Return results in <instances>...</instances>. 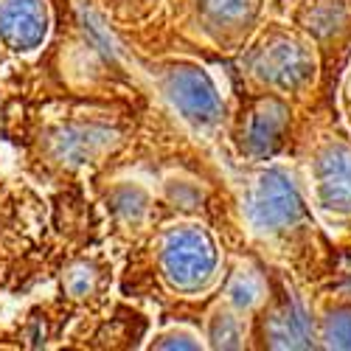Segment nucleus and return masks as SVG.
<instances>
[{
  "label": "nucleus",
  "mask_w": 351,
  "mask_h": 351,
  "mask_svg": "<svg viewBox=\"0 0 351 351\" xmlns=\"http://www.w3.org/2000/svg\"><path fill=\"white\" fill-rule=\"evenodd\" d=\"M284 17L315 43L324 65L320 96L315 104L337 107V87L351 62V9L348 0H289ZM312 104V107H315Z\"/></svg>",
  "instance_id": "39448f33"
},
{
  "label": "nucleus",
  "mask_w": 351,
  "mask_h": 351,
  "mask_svg": "<svg viewBox=\"0 0 351 351\" xmlns=\"http://www.w3.org/2000/svg\"><path fill=\"white\" fill-rule=\"evenodd\" d=\"M301 112L284 96L247 93V101L233 115L230 138L237 155L247 163H265L292 155L301 127Z\"/></svg>",
  "instance_id": "423d86ee"
},
{
  "label": "nucleus",
  "mask_w": 351,
  "mask_h": 351,
  "mask_svg": "<svg viewBox=\"0 0 351 351\" xmlns=\"http://www.w3.org/2000/svg\"><path fill=\"white\" fill-rule=\"evenodd\" d=\"M340 270H337V276L329 281V284H324V287H329V289H335V292H340V295H348L351 298V237L348 239H340Z\"/></svg>",
  "instance_id": "ddd939ff"
},
{
  "label": "nucleus",
  "mask_w": 351,
  "mask_h": 351,
  "mask_svg": "<svg viewBox=\"0 0 351 351\" xmlns=\"http://www.w3.org/2000/svg\"><path fill=\"white\" fill-rule=\"evenodd\" d=\"M315 214L337 239L351 237V130L337 107H309L301 112L295 149Z\"/></svg>",
  "instance_id": "f03ea898"
},
{
  "label": "nucleus",
  "mask_w": 351,
  "mask_h": 351,
  "mask_svg": "<svg viewBox=\"0 0 351 351\" xmlns=\"http://www.w3.org/2000/svg\"><path fill=\"white\" fill-rule=\"evenodd\" d=\"M239 71L247 93L284 96L298 110H309L320 96V53L287 17H273L258 25L253 40L239 51Z\"/></svg>",
  "instance_id": "7ed1b4c3"
},
{
  "label": "nucleus",
  "mask_w": 351,
  "mask_h": 351,
  "mask_svg": "<svg viewBox=\"0 0 351 351\" xmlns=\"http://www.w3.org/2000/svg\"><path fill=\"white\" fill-rule=\"evenodd\" d=\"M337 112L346 121V127L351 130V62L343 71V79H340V87H337Z\"/></svg>",
  "instance_id": "4468645a"
},
{
  "label": "nucleus",
  "mask_w": 351,
  "mask_h": 351,
  "mask_svg": "<svg viewBox=\"0 0 351 351\" xmlns=\"http://www.w3.org/2000/svg\"><path fill=\"white\" fill-rule=\"evenodd\" d=\"M163 265L174 287L186 292L208 289L219 276V247L208 228L183 225L169 233Z\"/></svg>",
  "instance_id": "0eeeda50"
},
{
  "label": "nucleus",
  "mask_w": 351,
  "mask_h": 351,
  "mask_svg": "<svg viewBox=\"0 0 351 351\" xmlns=\"http://www.w3.org/2000/svg\"><path fill=\"white\" fill-rule=\"evenodd\" d=\"M0 28L9 40H14L17 45H25V43H34L40 37V12H37V3L34 0H12V3L3 9L0 14Z\"/></svg>",
  "instance_id": "f8f14e48"
},
{
  "label": "nucleus",
  "mask_w": 351,
  "mask_h": 351,
  "mask_svg": "<svg viewBox=\"0 0 351 351\" xmlns=\"http://www.w3.org/2000/svg\"><path fill=\"white\" fill-rule=\"evenodd\" d=\"M267 295V267L250 265V261H239L230 270L228 284H225V301H230L242 315L253 317L258 304Z\"/></svg>",
  "instance_id": "9b49d317"
},
{
  "label": "nucleus",
  "mask_w": 351,
  "mask_h": 351,
  "mask_svg": "<svg viewBox=\"0 0 351 351\" xmlns=\"http://www.w3.org/2000/svg\"><path fill=\"white\" fill-rule=\"evenodd\" d=\"M166 90L183 112V119L199 132H217L225 121V104L211 76L197 65H178L169 71Z\"/></svg>",
  "instance_id": "1a4fd4ad"
},
{
  "label": "nucleus",
  "mask_w": 351,
  "mask_h": 351,
  "mask_svg": "<svg viewBox=\"0 0 351 351\" xmlns=\"http://www.w3.org/2000/svg\"><path fill=\"white\" fill-rule=\"evenodd\" d=\"M270 0H191L197 32L214 48L242 51L265 23Z\"/></svg>",
  "instance_id": "6e6552de"
},
{
  "label": "nucleus",
  "mask_w": 351,
  "mask_h": 351,
  "mask_svg": "<svg viewBox=\"0 0 351 351\" xmlns=\"http://www.w3.org/2000/svg\"><path fill=\"white\" fill-rule=\"evenodd\" d=\"M348 9H351V0H348Z\"/></svg>",
  "instance_id": "2eb2a0df"
},
{
  "label": "nucleus",
  "mask_w": 351,
  "mask_h": 351,
  "mask_svg": "<svg viewBox=\"0 0 351 351\" xmlns=\"http://www.w3.org/2000/svg\"><path fill=\"white\" fill-rule=\"evenodd\" d=\"M317 348L351 351V298L329 287L309 289Z\"/></svg>",
  "instance_id": "9d476101"
},
{
  "label": "nucleus",
  "mask_w": 351,
  "mask_h": 351,
  "mask_svg": "<svg viewBox=\"0 0 351 351\" xmlns=\"http://www.w3.org/2000/svg\"><path fill=\"white\" fill-rule=\"evenodd\" d=\"M237 189L242 222L267 261L287 267L306 289L337 276L340 239L315 214L295 160L247 163Z\"/></svg>",
  "instance_id": "f257e3e1"
},
{
  "label": "nucleus",
  "mask_w": 351,
  "mask_h": 351,
  "mask_svg": "<svg viewBox=\"0 0 351 351\" xmlns=\"http://www.w3.org/2000/svg\"><path fill=\"white\" fill-rule=\"evenodd\" d=\"M284 3H287V0H284Z\"/></svg>",
  "instance_id": "dca6fc26"
},
{
  "label": "nucleus",
  "mask_w": 351,
  "mask_h": 351,
  "mask_svg": "<svg viewBox=\"0 0 351 351\" xmlns=\"http://www.w3.org/2000/svg\"><path fill=\"white\" fill-rule=\"evenodd\" d=\"M256 348H317L309 289L287 267H267V295L250 317Z\"/></svg>",
  "instance_id": "20e7f679"
}]
</instances>
